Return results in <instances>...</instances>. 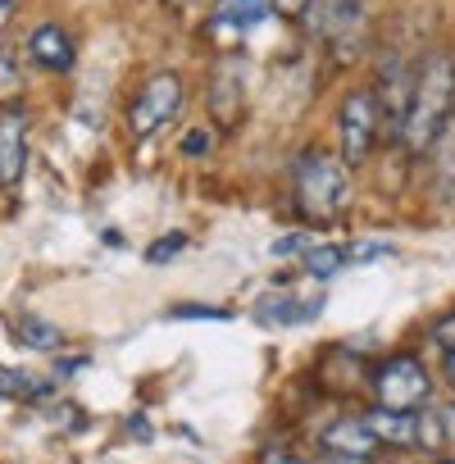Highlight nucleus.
<instances>
[{
    "mask_svg": "<svg viewBox=\"0 0 455 464\" xmlns=\"http://www.w3.org/2000/svg\"><path fill=\"white\" fill-rule=\"evenodd\" d=\"M209 150H214V128H205V123L200 128H187L182 141H178V155L182 160H205Z\"/></svg>",
    "mask_w": 455,
    "mask_h": 464,
    "instance_id": "18",
    "label": "nucleus"
},
{
    "mask_svg": "<svg viewBox=\"0 0 455 464\" xmlns=\"http://www.w3.org/2000/svg\"><path fill=\"white\" fill-rule=\"evenodd\" d=\"M28 169V114L19 105L0 110V187H19Z\"/></svg>",
    "mask_w": 455,
    "mask_h": 464,
    "instance_id": "9",
    "label": "nucleus"
},
{
    "mask_svg": "<svg viewBox=\"0 0 455 464\" xmlns=\"http://www.w3.org/2000/svg\"><path fill=\"white\" fill-rule=\"evenodd\" d=\"M382 141V119H378V96L373 87H355L346 92V101L337 105V155L346 169H364L373 160Z\"/></svg>",
    "mask_w": 455,
    "mask_h": 464,
    "instance_id": "4",
    "label": "nucleus"
},
{
    "mask_svg": "<svg viewBox=\"0 0 455 464\" xmlns=\"http://www.w3.org/2000/svg\"><path fill=\"white\" fill-rule=\"evenodd\" d=\"M346 251H351V269H360V265H378V260H392V256H396V246H392V242H378V237L346 242Z\"/></svg>",
    "mask_w": 455,
    "mask_h": 464,
    "instance_id": "16",
    "label": "nucleus"
},
{
    "mask_svg": "<svg viewBox=\"0 0 455 464\" xmlns=\"http://www.w3.org/2000/svg\"><path fill=\"white\" fill-rule=\"evenodd\" d=\"M10 14H15V0H0V28L10 24Z\"/></svg>",
    "mask_w": 455,
    "mask_h": 464,
    "instance_id": "27",
    "label": "nucleus"
},
{
    "mask_svg": "<svg viewBox=\"0 0 455 464\" xmlns=\"http://www.w3.org/2000/svg\"><path fill=\"white\" fill-rule=\"evenodd\" d=\"M315 246V232L310 227H292V232H283L278 242H269V256L274 260H296L301 265V256Z\"/></svg>",
    "mask_w": 455,
    "mask_h": 464,
    "instance_id": "15",
    "label": "nucleus"
},
{
    "mask_svg": "<svg viewBox=\"0 0 455 464\" xmlns=\"http://www.w3.org/2000/svg\"><path fill=\"white\" fill-rule=\"evenodd\" d=\"M319 464H373V459H364V455H324L319 450Z\"/></svg>",
    "mask_w": 455,
    "mask_h": 464,
    "instance_id": "26",
    "label": "nucleus"
},
{
    "mask_svg": "<svg viewBox=\"0 0 455 464\" xmlns=\"http://www.w3.org/2000/svg\"><path fill=\"white\" fill-rule=\"evenodd\" d=\"M182 101H187V87L178 73H155L137 87L132 105H128V137L137 141H150L155 132H164L178 114H182Z\"/></svg>",
    "mask_w": 455,
    "mask_h": 464,
    "instance_id": "5",
    "label": "nucleus"
},
{
    "mask_svg": "<svg viewBox=\"0 0 455 464\" xmlns=\"http://www.w3.org/2000/svg\"><path fill=\"white\" fill-rule=\"evenodd\" d=\"M28 392H33L28 373H15V369L0 364V401H5V396H28Z\"/></svg>",
    "mask_w": 455,
    "mask_h": 464,
    "instance_id": "22",
    "label": "nucleus"
},
{
    "mask_svg": "<svg viewBox=\"0 0 455 464\" xmlns=\"http://www.w3.org/2000/svg\"><path fill=\"white\" fill-rule=\"evenodd\" d=\"M319 450L324 455H364V459H373L382 446H378V437L369 432V423L360 414H342L319 432Z\"/></svg>",
    "mask_w": 455,
    "mask_h": 464,
    "instance_id": "11",
    "label": "nucleus"
},
{
    "mask_svg": "<svg viewBox=\"0 0 455 464\" xmlns=\"http://www.w3.org/2000/svg\"><path fill=\"white\" fill-rule=\"evenodd\" d=\"M15 337L33 351H60L64 346V333L42 314H15Z\"/></svg>",
    "mask_w": 455,
    "mask_h": 464,
    "instance_id": "14",
    "label": "nucleus"
},
{
    "mask_svg": "<svg viewBox=\"0 0 455 464\" xmlns=\"http://www.w3.org/2000/svg\"><path fill=\"white\" fill-rule=\"evenodd\" d=\"M423 173H428V196L446 209H455V114L441 123L432 146L423 150Z\"/></svg>",
    "mask_w": 455,
    "mask_h": 464,
    "instance_id": "8",
    "label": "nucleus"
},
{
    "mask_svg": "<svg viewBox=\"0 0 455 464\" xmlns=\"http://www.w3.org/2000/svg\"><path fill=\"white\" fill-rule=\"evenodd\" d=\"M437 464H455V450H446V455H437Z\"/></svg>",
    "mask_w": 455,
    "mask_h": 464,
    "instance_id": "28",
    "label": "nucleus"
},
{
    "mask_svg": "<svg viewBox=\"0 0 455 464\" xmlns=\"http://www.w3.org/2000/svg\"><path fill=\"white\" fill-rule=\"evenodd\" d=\"M169 319H233V310H218V305H173Z\"/></svg>",
    "mask_w": 455,
    "mask_h": 464,
    "instance_id": "21",
    "label": "nucleus"
},
{
    "mask_svg": "<svg viewBox=\"0 0 455 464\" xmlns=\"http://www.w3.org/2000/svg\"><path fill=\"white\" fill-rule=\"evenodd\" d=\"M351 269V251H346V242H315L305 256H301V278H310V283H333L337 274H346Z\"/></svg>",
    "mask_w": 455,
    "mask_h": 464,
    "instance_id": "13",
    "label": "nucleus"
},
{
    "mask_svg": "<svg viewBox=\"0 0 455 464\" xmlns=\"http://www.w3.org/2000/svg\"><path fill=\"white\" fill-rule=\"evenodd\" d=\"M28 55H33V64H42L46 73H69L73 60H78V46H73L69 28L42 24V28H33V37H28Z\"/></svg>",
    "mask_w": 455,
    "mask_h": 464,
    "instance_id": "12",
    "label": "nucleus"
},
{
    "mask_svg": "<svg viewBox=\"0 0 455 464\" xmlns=\"http://www.w3.org/2000/svg\"><path fill=\"white\" fill-rule=\"evenodd\" d=\"M251 314H256V324H265V328H301V324H315V319L324 314V292L301 296V292L274 287V292H265V296L256 301Z\"/></svg>",
    "mask_w": 455,
    "mask_h": 464,
    "instance_id": "7",
    "label": "nucleus"
},
{
    "mask_svg": "<svg viewBox=\"0 0 455 464\" xmlns=\"http://www.w3.org/2000/svg\"><path fill=\"white\" fill-rule=\"evenodd\" d=\"M369 392H373V405L423 410V405H432V373L414 351H396L369 369Z\"/></svg>",
    "mask_w": 455,
    "mask_h": 464,
    "instance_id": "3",
    "label": "nucleus"
},
{
    "mask_svg": "<svg viewBox=\"0 0 455 464\" xmlns=\"http://www.w3.org/2000/svg\"><path fill=\"white\" fill-rule=\"evenodd\" d=\"M24 92V73H19V60L10 55V51H0V101H10L15 105V96Z\"/></svg>",
    "mask_w": 455,
    "mask_h": 464,
    "instance_id": "19",
    "label": "nucleus"
},
{
    "mask_svg": "<svg viewBox=\"0 0 455 464\" xmlns=\"http://www.w3.org/2000/svg\"><path fill=\"white\" fill-rule=\"evenodd\" d=\"M191 246V237H187V232H169V237H160V242H150L146 246V265H169V260H178L182 251Z\"/></svg>",
    "mask_w": 455,
    "mask_h": 464,
    "instance_id": "17",
    "label": "nucleus"
},
{
    "mask_svg": "<svg viewBox=\"0 0 455 464\" xmlns=\"http://www.w3.org/2000/svg\"><path fill=\"white\" fill-rule=\"evenodd\" d=\"M428 342H432L437 351H455V305L428 324Z\"/></svg>",
    "mask_w": 455,
    "mask_h": 464,
    "instance_id": "20",
    "label": "nucleus"
},
{
    "mask_svg": "<svg viewBox=\"0 0 455 464\" xmlns=\"http://www.w3.org/2000/svg\"><path fill=\"white\" fill-rule=\"evenodd\" d=\"M437 373H441V382H446L450 396H455V351H437Z\"/></svg>",
    "mask_w": 455,
    "mask_h": 464,
    "instance_id": "25",
    "label": "nucleus"
},
{
    "mask_svg": "<svg viewBox=\"0 0 455 464\" xmlns=\"http://www.w3.org/2000/svg\"><path fill=\"white\" fill-rule=\"evenodd\" d=\"M437 410V423H441V441H446V450H455V396L450 401H441V405H432ZM441 450V455H446Z\"/></svg>",
    "mask_w": 455,
    "mask_h": 464,
    "instance_id": "23",
    "label": "nucleus"
},
{
    "mask_svg": "<svg viewBox=\"0 0 455 464\" xmlns=\"http://www.w3.org/2000/svg\"><path fill=\"white\" fill-rule=\"evenodd\" d=\"M373 96H378V119H382V146H401V128H405L410 96H414V64L387 60L373 82Z\"/></svg>",
    "mask_w": 455,
    "mask_h": 464,
    "instance_id": "6",
    "label": "nucleus"
},
{
    "mask_svg": "<svg viewBox=\"0 0 455 464\" xmlns=\"http://www.w3.org/2000/svg\"><path fill=\"white\" fill-rule=\"evenodd\" d=\"M260 464H319V459H305V455H296L287 446H265L260 450Z\"/></svg>",
    "mask_w": 455,
    "mask_h": 464,
    "instance_id": "24",
    "label": "nucleus"
},
{
    "mask_svg": "<svg viewBox=\"0 0 455 464\" xmlns=\"http://www.w3.org/2000/svg\"><path fill=\"white\" fill-rule=\"evenodd\" d=\"M351 200H355V182L342 155L324 146H301L292 160V209L310 227H328L351 209Z\"/></svg>",
    "mask_w": 455,
    "mask_h": 464,
    "instance_id": "1",
    "label": "nucleus"
},
{
    "mask_svg": "<svg viewBox=\"0 0 455 464\" xmlns=\"http://www.w3.org/2000/svg\"><path fill=\"white\" fill-rule=\"evenodd\" d=\"M369 423V432L378 437L382 450H419V410H387V405H369L360 414Z\"/></svg>",
    "mask_w": 455,
    "mask_h": 464,
    "instance_id": "10",
    "label": "nucleus"
},
{
    "mask_svg": "<svg viewBox=\"0 0 455 464\" xmlns=\"http://www.w3.org/2000/svg\"><path fill=\"white\" fill-rule=\"evenodd\" d=\"M450 114H455V55L428 51L414 64V96H410L405 128H401V150L410 160H423V150L432 146V137L441 132Z\"/></svg>",
    "mask_w": 455,
    "mask_h": 464,
    "instance_id": "2",
    "label": "nucleus"
}]
</instances>
